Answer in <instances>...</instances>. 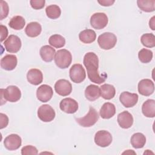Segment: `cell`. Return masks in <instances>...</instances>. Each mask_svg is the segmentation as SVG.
Segmentation results:
<instances>
[{
  "label": "cell",
  "instance_id": "cell-29",
  "mask_svg": "<svg viewBox=\"0 0 155 155\" xmlns=\"http://www.w3.org/2000/svg\"><path fill=\"white\" fill-rule=\"evenodd\" d=\"M25 24V21L24 18L21 16H15L10 19L8 23V25L10 26V27L16 30H19L22 29Z\"/></svg>",
  "mask_w": 155,
  "mask_h": 155
},
{
  "label": "cell",
  "instance_id": "cell-11",
  "mask_svg": "<svg viewBox=\"0 0 155 155\" xmlns=\"http://www.w3.org/2000/svg\"><path fill=\"white\" fill-rule=\"evenodd\" d=\"M54 90L57 94L62 96L69 95L72 91L71 83L66 79H59L54 84Z\"/></svg>",
  "mask_w": 155,
  "mask_h": 155
},
{
  "label": "cell",
  "instance_id": "cell-2",
  "mask_svg": "<svg viewBox=\"0 0 155 155\" xmlns=\"http://www.w3.org/2000/svg\"><path fill=\"white\" fill-rule=\"evenodd\" d=\"M2 102L4 99V103L7 101L10 102H15L19 101L21 97V92L19 88L15 85H10L5 89H1Z\"/></svg>",
  "mask_w": 155,
  "mask_h": 155
},
{
  "label": "cell",
  "instance_id": "cell-18",
  "mask_svg": "<svg viewBox=\"0 0 155 155\" xmlns=\"http://www.w3.org/2000/svg\"><path fill=\"white\" fill-rule=\"evenodd\" d=\"M17 64V57L14 54H7L1 59V68L7 71L14 70L16 68Z\"/></svg>",
  "mask_w": 155,
  "mask_h": 155
},
{
  "label": "cell",
  "instance_id": "cell-19",
  "mask_svg": "<svg viewBox=\"0 0 155 155\" xmlns=\"http://www.w3.org/2000/svg\"><path fill=\"white\" fill-rule=\"evenodd\" d=\"M27 79L30 84L34 85H38L42 82V73L39 69L31 68L27 72Z\"/></svg>",
  "mask_w": 155,
  "mask_h": 155
},
{
  "label": "cell",
  "instance_id": "cell-16",
  "mask_svg": "<svg viewBox=\"0 0 155 155\" xmlns=\"http://www.w3.org/2000/svg\"><path fill=\"white\" fill-rule=\"evenodd\" d=\"M119 100L125 107H133L138 101V95L136 93H131L128 91H124L120 94Z\"/></svg>",
  "mask_w": 155,
  "mask_h": 155
},
{
  "label": "cell",
  "instance_id": "cell-6",
  "mask_svg": "<svg viewBox=\"0 0 155 155\" xmlns=\"http://www.w3.org/2000/svg\"><path fill=\"white\" fill-rule=\"evenodd\" d=\"M69 76L71 81L74 83L79 84L85 80L86 78V73L81 64H75L70 68Z\"/></svg>",
  "mask_w": 155,
  "mask_h": 155
},
{
  "label": "cell",
  "instance_id": "cell-40",
  "mask_svg": "<svg viewBox=\"0 0 155 155\" xmlns=\"http://www.w3.org/2000/svg\"><path fill=\"white\" fill-rule=\"evenodd\" d=\"M154 18L155 17L154 16H153L151 19L150 20V22H149V25H150V27L153 30H155V28H154Z\"/></svg>",
  "mask_w": 155,
  "mask_h": 155
},
{
  "label": "cell",
  "instance_id": "cell-9",
  "mask_svg": "<svg viewBox=\"0 0 155 155\" xmlns=\"http://www.w3.org/2000/svg\"><path fill=\"white\" fill-rule=\"evenodd\" d=\"M4 45L7 51L15 53L19 51L21 49V41L18 36L11 35L4 41Z\"/></svg>",
  "mask_w": 155,
  "mask_h": 155
},
{
  "label": "cell",
  "instance_id": "cell-17",
  "mask_svg": "<svg viewBox=\"0 0 155 155\" xmlns=\"http://www.w3.org/2000/svg\"><path fill=\"white\" fill-rule=\"evenodd\" d=\"M117 120L119 126L124 129L130 128L133 124V116L127 111L119 113L117 116Z\"/></svg>",
  "mask_w": 155,
  "mask_h": 155
},
{
  "label": "cell",
  "instance_id": "cell-13",
  "mask_svg": "<svg viewBox=\"0 0 155 155\" xmlns=\"http://www.w3.org/2000/svg\"><path fill=\"white\" fill-rule=\"evenodd\" d=\"M60 109L68 114H73L77 111L78 109V104L74 99L67 97L61 100L59 104Z\"/></svg>",
  "mask_w": 155,
  "mask_h": 155
},
{
  "label": "cell",
  "instance_id": "cell-34",
  "mask_svg": "<svg viewBox=\"0 0 155 155\" xmlns=\"http://www.w3.org/2000/svg\"><path fill=\"white\" fill-rule=\"evenodd\" d=\"M0 7H1V20L7 17L9 8L7 3L4 1H0Z\"/></svg>",
  "mask_w": 155,
  "mask_h": 155
},
{
  "label": "cell",
  "instance_id": "cell-1",
  "mask_svg": "<svg viewBox=\"0 0 155 155\" xmlns=\"http://www.w3.org/2000/svg\"><path fill=\"white\" fill-rule=\"evenodd\" d=\"M84 65H85L89 79L94 83L101 84L105 81V77L101 76L98 73L99 59L93 52H88L84 57Z\"/></svg>",
  "mask_w": 155,
  "mask_h": 155
},
{
  "label": "cell",
  "instance_id": "cell-39",
  "mask_svg": "<svg viewBox=\"0 0 155 155\" xmlns=\"http://www.w3.org/2000/svg\"><path fill=\"white\" fill-rule=\"evenodd\" d=\"M102 6H105V7H108V6H110L112 5L115 1H111V0H102V1H97Z\"/></svg>",
  "mask_w": 155,
  "mask_h": 155
},
{
  "label": "cell",
  "instance_id": "cell-21",
  "mask_svg": "<svg viewBox=\"0 0 155 155\" xmlns=\"http://www.w3.org/2000/svg\"><path fill=\"white\" fill-rule=\"evenodd\" d=\"M40 56L42 59L47 62H50L53 61L54 58V55L56 54V50L53 47L49 45L42 46L39 51Z\"/></svg>",
  "mask_w": 155,
  "mask_h": 155
},
{
  "label": "cell",
  "instance_id": "cell-15",
  "mask_svg": "<svg viewBox=\"0 0 155 155\" xmlns=\"http://www.w3.org/2000/svg\"><path fill=\"white\" fill-rule=\"evenodd\" d=\"M154 91V82L149 79H143L139 81L138 84L139 93L145 96H149Z\"/></svg>",
  "mask_w": 155,
  "mask_h": 155
},
{
  "label": "cell",
  "instance_id": "cell-25",
  "mask_svg": "<svg viewBox=\"0 0 155 155\" xmlns=\"http://www.w3.org/2000/svg\"><path fill=\"white\" fill-rule=\"evenodd\" d=\"M79 38L83 43L90 44L96 40V34L93 30L85 29L79 33Z\"/></svg>",
  "mask_w": 155,
  "mask_h": 155
},
{
  "label": "cell",
  "instance_id": "cell-32",
  "mask_svg": "<svg viewBox=\"0 0 155 155\" xmlns=\"http://www.w3.org/2000/svg\"><path fill=\"white\" fill-rule=\"evenodd\" d=\"M140 41L142 45L148 48L155 46V36L153 33H145L142 35Z\"/></svg>",
  "mask_w": 155,
  "mask_h": 155
},
{
  "label": "cell",
  "instance_id": "cell-10",
  "mask_svg": "<svg viewBox=\"0 0 155 155\" xmlns=\"http://www.w3.org/2000/svg\"><path fill=\"white\" fill-rule=\"evenodd\" d=\"M113 137L110 133L106 130L98 131L94 136L95 143L101 147H107L112 142Z\"/></svg>",
  "mask_w": 155,
  "mask_h": 155
},
{
  "label": "cell",
  "instance_id": "cell-4",
  "mask_svg": "<svg viewBox=\"0 0 155 155\" xmlns=\"http://www.w3.org/2000/svg\"><path fill=\"white\" fill-rule=\"evenodd\" d=\"M99 119L97 111L92 107H90L88 113L84 117L75 118L76 122L83 127H90L94 125Z\"/></svg>",
  "mask_w": 155,
  "mask_h": 155
},
{
  "label": "cell",
  "instance_id": "cell-31",
  "mask_svg": "<svg viewBox=\"0 0 155 155\" xmlns=\"http://www.w3.org/2000/svg\"><path fill=\"white\" fill-rule=\"evenodd\" d=\"M45 12L48 18L55 19L61 16V10L58 5L53 4L47 6L45 9Z\"/></svg>",
  "mask_w": 155,
  "mask_h": 155
},
{
  "label": "cell",
  "instance_id": "cell-30",
  "mask_svg": "<svg viewBox=\"0 0 155 155\" xmlns=\"http://www.w3.org/2000/svg\"><path fill=\"white\" fill-rule=\"evenodd\" d=\"M48 42L50 45L53 46V47L59 48L63 47L65 44V38L58 34L51 35L49 39Z\"/></svg>",
  "mask_w": 155,
  "mask_h": 155
},
{
  "label": "cell",
  "instance_id": "cell-28",
  "mask_svg": "<svg viewBox=\"0 0 155 155\" xmlns=\"http://www.w3.org/2000/svg\"><path fill=\"white\" fill-rule=\"evenodd\" d=\"M137 4L138 7L145 12H152L155 10L154 0H138Z\"/></svg>",
  "mask_w": 155,
  "mask_h": 155
},
{
  "label": "cell",
  "instance_id": "cell-27",
  "mask_svg": "<svg viewBox=\"0 0 155 155\" xmlns=\"http://www.w3.org/2000/svg\"><path fill=\"white\" fill-rule=\"evenodd\" d=\"M130 142L133 148H142L146 143V137L142 133H136L132 135Z\"/></svg>",
  "mask_w": 155,
  "mask_h": 155
},
{
  "label": "cell",
  "instance_id": "cell-38",
  "mask_svg": "<svg viewBox=\"0 0 155 155\" xmlns=\"http://www.w3.org/2000/svg\"><path fill=\"white\" fill-rule=\"evenodd\" d=\"M0 29H1V41L2 42L5 39H6L8 35V30H7V28L3 25H0Z\"/></svg>",
  "mask_w": 155,
  "mask_h": 155
},
{
  "label": "cell",
  "instance_id": "cell-37",
  "mask_svg": "<svg viewBox=\"0 0 155 155\" xmlns=\"http://www.w3.org/2000/svg\"><path fill=\"white\" fill-rule=\"evenodd\" d=\"M0 119H1V129L5 128L8 124V118L7 116L3 113H0Z\"/></svg>",
  "mask_w": 155,
  "mask_h": 155
},
{
  "label": "cell",
  "instance_id": "cell-8",
  "mask_svg": "<svg viewBox=\"0 0 155 155\" xmlns=\"http://www.w3.org/2000/svg\"><path fill=\"white\" fill-rule=\"evenodd\" d=\"M108 22V17L104 13H95L91 16L90 24L93 28L101 30L105 28Z\"/></svg>",
  "mask_w": 155,
  "mask_h": 155
},
{
  "label": "cell",
  "instance_id": "cell-14",
  "mask_svg": "<svg viewBox=\"0 0 155 155\" xmlns=\"http://www.w3.org/2000/svg\"><path fill=\"white\" fill-rule=\"evenodd\" d=\"M22 143L21 137L16 134H12L7 136L4 140L5 147L10 151H13L18 149Z\"/></svg>",
  "mask_w": 155,
  "mask_h": 155
},
{
  "label": "cell",
  "instance_id": "cell-35",
  "mask_svg": "<svg viewBox=\"0 0 155 155\" xmlns=\"http://www.w3.org/2000/svg\"><path fill=\"white\" fill-rule=\"evenodd\" d=\"M38 151L37 148L32 145H27L21 149V154L27 155V154H38Z\"/></svg>",
  "mask_w": 155,
  "mask_h": 155
},
{
  "label": "cell",
  "instance_id": "cell-24",
  "mask_svg": "<svg viewBox=\"0 0 155 155\" xmlns=\"http://www.w3.org/2000/svg\"><path fill=\"white\" fill-rule=\"evenodd\" d=\"M143 114L147 117H154L155 116V101L148 99L143 102L142 106Z\"/></svg>",
  "mask_w": 155,
  "mask_h": 155
},
{
  "label": "cell",
  "instance_id": "cell-26",
  "mask_svg": "<svg viewBox=\"0 0 155 155\" xmlns=\"http://www.w3.org/2000/svg\"><path fill=\"white\" fill-rule=\"evenodd\" d=\"M101 96L105 99L110 100L113 98L116 94V90L113 85L105 84L100 87Z\"/></svg>",
  "mask_w": 155,
  "mask_h": 155
},
{
  "label": "cell",
  "instance_id": "cell-22",
  "mask_svg": "<svg viewBox=\"0 0 155 155\" xmlns=\"http://www.w3.org/2000/svg\"><path fill=\"white\" fill-rule=\"evenodd\" d=\"M85 96L90 101H94L97 99L101 96L100 87L93 84L87 86L85 90Z\"/></svg>",
  "mask_w": 155,
  "mask_h": 155
},
{
  "label": "cell",
  "instance_id": "cell-12",
  "mask_svg": "<svg viewBox=\"0 0 155 155\" xmlns=\"http://www.w3.org/2000/svg\"><path fill=\"white\" fill-rule=\"evenodd\" d=\"M53 94L52 88L47 84L39 86L36 91V96L39 101L42 102H47L50 101Z\"/></svg>",
  "mask_w": 155,
  "mask_h": 155
},
{
  "label": "cell",
  "instance_id": "cell-33",
  "mask_svg": "<svg viewBox=\"0 0 155 155\" xmlns=\"http://www.w3.org/2000/svg\"><path fill=\"white\" fill-rule=\"evenodd\" d=\"M153 56L152 51L147 48H142L138 53L139 59L142 63L150 62L153 59Z\"/></svg>",
  "mask_w": 155,
  "mask_h": 155
},
{
  "label": "cell",
  "instance_id": "cell-5",
  "mask_svg": "<svg viewBox=\"0 0 155 155\" xmlns=\"http://www.w3.org/2000/svg\"><path fill=\"white\" fill-rule=\"evenodd\" d=\"M116 42V36L110 32L104 33L99 35L97 38V43L99 47L104 50H110L113 48Z\"/></svg>",
  "mask_w": 155,
  "mask_h": 155
},
{
  "label": "cell",
  "instance_id": "cell-20",
  "mask_svg": "<svg viewBox=\"0 0 155 155\" xmlns=\"http://www.w3.org/2000/svg\"><path fill=\"white\" fill-rule=\"evenodd\" d=\"M100 116L102 119H108L112 117L116 113L114 105L110 102H105L100 109Z\"/></svg>",
  "mask_w": 155,
  "mask_h": 155
},
{
  "label": "cell",
  "instance_id": "cell-36",
  "mask_svg": "<svg viewBox=\"0 0 155 155\" xmlns=\"http://www.w3.org/2000/svg\"><path fill=\"white\" fill-rule=\"evenodd\" d=\"M30 3L33 8L35 10H39L44 7L45 1V0H31Z\"/></svg>",
  "mask_w": 155,
  "mask_h": 155
},
{
  "label": "cell",
  "instance_id": "cell-7",
  "mask_svg": "<svg viewBox=\"0 0 155 155\" xmlns=\"http://www.w3.org/2000/svg\"><path fill=\"white\" fill-rule=\"evenodd\" d=\"M55 115L54 109L48 104L42 105L38 110V117L44 122L52 121L54 119Z\"/></svg>",
  "mask_w": 155,
  "mask_h": 155
},
{
  "label": "cell",
  "instance_id": "cell-3",
  "mask_svg": "<svg viewBox=\"0 0 155 155\" xmlns=\"http://www.w3.org/2000/svg\"><path fill=\"white\" fill-rule=\"evenodd\" d=\"M72 61L71 53L66 49H61L56 52L54 62L56 65L60 68L64 69L68 68Z\"/></svg>",
  "mask_w": 155,
  "mask_h": 155
},
{
  "label": "cell",
  "instance_id": "cell-23",
  "mask_svg": "<svg viewBox=\"0 0 155 155\" xmlns=\"http://www.w3.org/2000/svg\"><path fill=\"white\" fill-rule=\"evenodd\" d=\"M41 31L42 27L41 24L37 22H30L25 28V34L30 38H35L39 36Z\"/></svg>",
  "mask_w": 155,
  "mask_h": 155
}]
</instances>
